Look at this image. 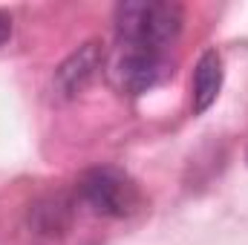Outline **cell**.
Here are the masks:
<instances>
[{"instance_id": "cell-1", "label": "cell", "mask_w": 248, "mask_h": 245, "mask_svg": "<svg viewBox=\"0 0 248 245\" xmlns=\"http://www.w3.org/2000/svg\"><path fill=\"white\" fill-rule=\"evenodd\" d=\"M185 23L182 6L170 0H124L116 6V38L127 46L168 52Z\"/></svg>"}, {"instance_id": "cell-2", "label": "cell", "mask_w": 248, "mask_h": 245, "mask_svg": "<svg viewBox=\"0 0 248 245\" xmlns=\"http://www.w3.org/2000/svg\"><path fill=\"white\" fill-rule=\"evenodd\" d=\"M78 199L98 216L124 219L139 211L141 193L119 168H93L78 179Z\"/></svg>"}, {"instance_id": "cell-3", "label": "cell", "mask_w": 248, "mask_h": 245, "mask_svg": "<svg viewBox=\"0 0 248 245\" xmlns=\"http://www.w3.org/2000/svg\"><path fill=\"white\" fill-rule=\"evenodd\" d=\"M170 72L173 69H170L168 52H153V49L127 46V44H119L107 61V78L122 95H141Z\"/></svg>"}, {"instance_id": "cell-4", "label": "cell", "mask_w": 248, "mask_h": 245, "mask_svg": "<svg viewBox=\"0 0 248 245\" xmlns=\"http://www.w3.org/2000/svg\"><path fill=\"white\" fill-rule=\"evenodd\" d=\"M104 66V49L98 41H87L84 46H78L69 58H63L61 66L55 69V78H52V87L58 92V98L69 101V98H78L90 84L93 78L98 75V69Z\"/></svg>"}, {"instance_id": "cell-5", "label": "cell", "mask_w": 248, "mask_h": 245, "mask_svg": "<svg viewBox=\"0 0 248 245\" xmlns=\"http://www.w3.org/2000/svg\"><path fill=\"white\" fill-rule=\"evenodd\" d=\"M222 78H225V69H222V55L217 49H205L196 61L193 69V78H190V104H193V113H205L214 107L219 90H222Z\"/></svg>"}, {"instance_id": "cell-6", "label": "cell", "mask_w": 248, "mask_h": 245, "mask_svg": "<svg viewBox=\"0 0 248 245\" xmlns=\"http://www.w3.org/2000/svg\"><path fill=\"white\" fill-rule=\"evenodd\" d=\"M69 222H72V199H66L63 193H49L29 208V225L38 234H46V237L63 234Z\"/></svg>"}, {"instance_id": "cell-7", "label": "cell", "mask_w": 248, "mask_h": 245, "mask_svg": "<svg viewBox=\"0 0 248 245\" xmlns=\"http://www.w3.org/2000/svg\"><path fill=\"white\" fill-rule=\"evenodd\" d=\"M12 38V17L6 12H0V46Z\"/></svg>"}]
</instances>
